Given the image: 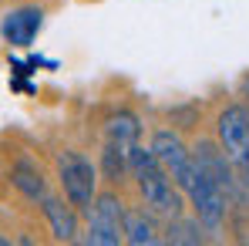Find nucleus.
I'll use <instances>...</instances> for the list:
<instances>
[{"mask_svg": "<svg viewBox=\"0 0 249 246\" xmlns=\"http://www.w3.org/2000/svg\"><path fill=\"white\" fill-rule=\"evenodd\" d=\"M159 233H162V229H159L155 216H152L145 206H142V209H128V206H124V243L155 246V243H162Z\"/></svg>", "mask_w": 249, "mask_h": 246, "instance_id": "obj_10", "label": "nucleus"}, {"mask_svg": "<svg viewBox=\"0 0 249 246\" xmlns=\"http://www.w3.org/2000/svg\"><path fill=\"white\" fill-rule=\"evenodd\" d=\"M148 149H152V155L162 162V169L168 172V179H172V182L182 189V196H185V186H189V179L196 175L192 149L185 145V138H182L178 132H172V128H155Z\"/></svg>", "mask_w": 249, "mask_h": 246, "instance_id": "obj_6", "label": "nucleus"}, {"mask_svg": "<svg viewBox=\"0 0 249 246\" xmlns=\"http://www.w3.org/2000/svg\"><path fill=\"white\" fill-rule=\"evenodd\" d=\"M41 212L51 226V236L57 243H78V233H81V212L68 203L64 196H44L41 199Z\"/></svg>", "mask_w": 249, "mask_h": 246, "instance_id": "obj_8", "label": "nucleus"}, {"mask_svg": "<svg viewBox=\"0 0 249 246\" xmlns=\"http://www.w3.org/2000/svg\"><path fill=\"white\" fill-rule=\"evenodd\" d=\"M10 186L31 203H41L47 196V175L34 159H17L10 165Z\"/></svg>", "mask_w": 249, "mask_h": 246, "instance_id": "obj_9", "label": "nucleus"}, {"mask_svg": "<svg viewBox=\"0 0 249 246\" xmlns=\"http://www.w3.org/2000/svg\"><path fill=\"white\" fill-rule=\"evenodd\" d=\"M185 206L192 209V216L202 223V229H206L209 236H219V233H222L226 212H229V199H226V192H222L209 175H202L199 169H196V175H192L189 186H185Z\"/></svg>", "mask_w": 249, "mask_h": 246, "instance_id": "obj_5", "label": "nucleus"}, {"mask_svg": "<svg viewBox=\"0 0 249 246\" xmlns=\"http://www.w3.org/2000/svg\"><path fill=\"white\" fill-rule=\"evenodd\" d=\"M101 172L108 182L122 186L128 179V149L115 145V142H105V152H101Z\"/></svg>", "mask_w": 249, "mask_h": 246, "instance_id": "obj_13", "label": "nucleus"}, {"mask_svg": "<svg viewBox=\"0 0 249 246\" xmlns=\"http://www.w3.org/2000/svg\"><path fill=\"white\" fill-rule=\"evenodd\" d=\"M44 17H47V14H44L41 3H20V7H10V10L3 14V20H0V38L10 44V47L27 51L31 44L37 41V34H41Z\"/></svg>", "mask_w": 249, "mask_h": 246, "instance_id": "obj_7", "label": "nucleus"}, {"mask_svg": "<svg viewBox=\"0 0 249 246\" xmlns=\"http://www.w3.org/2000/svg\"><path fill=\"white\" fill-rule=\"evenodd\" d=\"M128 175L135 179L142 203H145V209H148L155 219H172V216H182V212H185V196H182V189L168 179V172L162 169V162L152 155V149H145V145H138V142L128 149Z\"/></svg>", "mask_w": 249, "mask_h": 246, "instance_id": "obj_1", "label": "nucleus"}, {"mask_svg": "<svg viewBox=\"0 0 249 246\" xmlns=\"http://www.w3.org/2000/svg\"><path fill=\"white\" fill-rule=\"evenodd\" d=\"M215 142L226 152L229 165L236 169L239 186L249 192V105L229 101L215 115Z\"/></svg>", "mask_w": 249, "mask_h": 246, "instance_id": "obj_2", "label": "nucleus"}, {"mask_svg": "<svg viewBox=\"0 0 249 246\" xmlns=\"http://www.w3.org/2000/svg\"><path fill=\"white\" fill-rule=\"evenodd\" d=\"M138 135H142V122H138V115H131V112H118L108 128H105V142H115V145H122V149H131L135 142H138Z\"/></svg>", "mask_w": 249, "mask_h": 246, "instance_id": "obj_12", "label": "nucleus"}, {"mask_svg": "<svg viewBox=\"0 0 249 246\" xmlns=\"http://www.w3.org/2000/svg\"><path fill=\"white\" fill-rule=\"evenodd\" d=\"M165 236H162V243H175V246H199L206 243V229H202V223L196 219V216H172L165 219V229H162Z\"/></svg>", "mask_w": 249, "mask_h": 246, "instance_id": "obj_11", "label": "nucleus"}, {"mask_svg": "<svg viewBox=\"0 0 249 246\" xmlns=\"http://www.w3.org/2000/svg\"><path fill=\"white\" fill-rule=\"evenodd\" d=\"M54 162H57V182H61L64 199L78 212H84L98 196V165L74 149H61Z\"/></svg>", "mask_w": 249, "mask_h": 246, "instance_id": "obj_3", "label": "nucleus"}, {"mask_svg": "<svg viewBox=\"0 0 249 246\" xmlns=\"http://www.w3.org/2000/svg\"><path fill=\"white\" fill-rule=\"evenodd\" d=\"M84 216H88V229H84L81 243H88V246L124 243V203L115 189L98 192L94 203L84 209Z\"/></svg>", "mask_w": 249, "mask_h": 246, "instance_id": "obj_4", "label": "nucleus"}, {"mask_svg": "<svg viewBox=\"0 0 249 246\" xmlns=\"http://www.w3.org/2000/svg\"><path fill=\"white\" fill-rule=\"evenodd\" d=\"M7 243H10V240H7V236H0V246H7Z\"/></svg>", "mask_w": 249, "mask_h": 246, "instance_id": "obj_15", "label": "nucleus"}, {"mask_svg": "<svg viewBox=\"0 0 249 246\" xmlns=\"http://www.w3.org/2000/svg\"><path fill=\"white\" fill-rule=\"evenodd\" d=\"M243 95H246V98H249V75H246V78H243Z\"/></svg>", "mask_w": 249, "mask_h": 246, "instance_id": "obj_14", "label": "nucleus"}]
</instances>
